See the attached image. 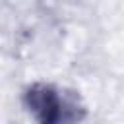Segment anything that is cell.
I'll list each match as a JSON object with an SVG mask.
<instances>
[{
	"instance_id": "6da1fadb",
	"label": "cell",
	"mask_w": 124,
	"mask_h": 124,
	"mask_svg": "<svg viewBox=\"0 0 124 124\" xmlns=\"http://www.w3.org/2000/svg\"><path fill=\"white\" fill-rule=\"evenodd\" d=\"M27 110L33 114L37 124H64L66 103L60 91L50 83H33L23 95Z\"/></svg>"
}]
</instances>
